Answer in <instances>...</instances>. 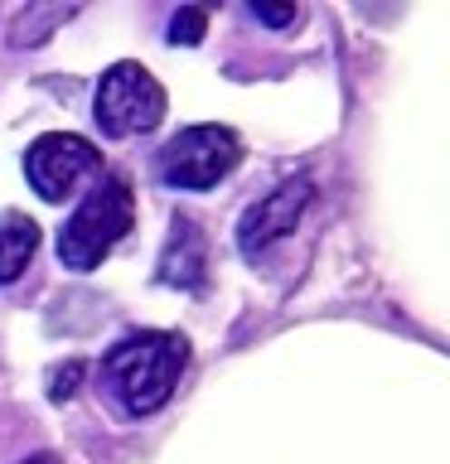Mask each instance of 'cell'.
<instances>
[{
  "instance_id": "cell-1",
  "label": "cell",
  "mask_w": 450,
  "mask_h": 464,
  "mask_svg": "<svg viewBox=\"0 0 450 464\" xmlns=\"http://www.w3.org/2000/svg\"><path fill=\"white\" fill-rule=\"evenodd\" d=\"M184 362H189V343L180 334L145 329V334H131V339L112 343V353L102 358V377L112 382L116 401L131 416H151L174 397Z\"/></svg>"
},
{
  "instance_id": "cell-2",
  "label": "cell",
  "mask_w": 450,
  "mask_h": 464,
  "mask_svg": "<svg viewBox=\"0 0 450 464\" xmlns=\"http://www.w3.org/2000/svg\"><path fill=\"white\" fill-rule=\"evenodd\" d=\"M136 223V194L122 174H107L87 188V198L73 208V218L58 232V261L68 271H93L102 266V256L116 252V242Z\"/></svg>"
},
{
  "instance_id": "cell-3",
  "label": "cell",
  "mask_w": 450,
  "mask_h": 464,
  "mask_svg": "<svg viewBox=\"0 0 450 464\" xmlns=\"http://www.w3.org/2000/svg\"><path fill=\"white\" fill-rule=\"evenodd\" d=\"M165 107H170V97H165V87H160L155 72L122 58V63H112L102 72L97 97H93V121L102 126V136L126 140V136L155 130L165 121Z\"/></svg>"
},
{
  "instance_id": "cell-4",
  "label": "cell",
  "mask_w": 450,
  "mask_h": 464,
  "mask_svg": "<svg viewBox=\"0 0 450 464\" xmlns=\"http://www.w3.org/2000/svg\"><path fill=\"white\" fill-rule=\"evenodd\" d=\"M242 165V140L228 126H184L165 150H160V179L170 188H213L218 179H228Z\"/></svg>"
},
{
  "instance_id": "cell-5",
  "label": "cell",
  "mask_w": 450,
  "mask_h": 464,
  "mask_svg": "<svg viewBox=\"0 0 450 464\" xmlns=\"http://www.w3.org/2000/svg\"><path fill=\"white\" fill-rule=\"evenodd\" d=\"M24 179L44 203H64L78 188H93L102 179V150L87 136L49 130L24 150Z\"/></svg>"
},
{
  "instance_id": "cell-6",
  "label": "cell",
  "mask_w": 450,
  "mask_h": 464,
  "mask_svg": "<svg viewBox=\"0 0 450 464\" xmlns=\"http://www.w3.org/2000/svg\"><path fill=\"white\" fill-rule=\"evenodd\" d=\"M310 194H315L310 179H286L281 188H271L267 198H257L238 223V252L247 261H257L271 242H281L286 232H296L300 213L310 208Z\"/></svg>"
},
{
  "instance_id": "cell-7",
  "label": "cell",
  "mask_w": 450,
  "mask_h": 464,
  "mask_svg": "<svg viewBox=\"0 0 450 464\" xmlns=\"http://www.w3.org/2000/svg\"><path fill=\"white\" fill-rule=\"evenodd\" d=\"M155 281L174 285V290H203V281H209V237L199 232L194 218H174L165 252H160V266H155Z\"/></svg>"
},
{
  "instance_id": "cell-8",
  "label": "cell",
  "mask_w": 450,
  "mask_h": 464,
  "mask_svg": "<svg viewBox=\"0 0 450 464\" xmlns=\"http://www.w3.org/2000/svg\"><path fill=\"white\" fill-rule=\"evenodd\" d=\"M39 252V223L29 213H5L0 218V285L20 281L29 261Z\"/></svg>"
},
{
  "instance_id": "cell-9",
  "label": "cell",
  "mask_w": 450,
  "mask_h": 464,
  "mask_svg": "<svg viewBox=\"0 0 450 464\" xmlns=\"http://www.w3.org/2000/svg\"><path fill=\"white\" fill-rule=\"evenodd\" d=\"M203 24H209V10H174L170 39L174 44H199L203 39Z\"/></svg>"
},
{
  "instance_id": "cell-10",
  "label": "cell",
  "mask_w": 450,
  "mask_h": 464,
  "mask_svg": "<svg viewBox=\"0 0 450 464\" xmlns=\"http://www.w3.org/2000/svg\"><path fill=\"white\" fill-rule=\"evenodd\" d=\"M78 362H68V372H54V387H49V397L54 401H64V397H73V382H78Z\"/></svg>"
},
{
  "instance_id": "cell-11",
  "label": "cell",
  "mask_w": 450,
  "mask_h": 464,
  "mask_svg": "<svg viewBox=\"0 0 450 464\" xmlns=\"http://www.w3.org/2000/svg\"><path fill=\"white\" fill-rule=\"evenodd\" d=\"M252 14H257V20H267V24H290V20H296V5H281V10H276V5H252Z\"/></svg>"
},
{
  "instance_id": "cell-12",
  "label": "cell",
  "mask_w": 450,
  "mask_h": 464,
  "mask_svg": "<svg viewBox=\"0 0 450 464\" xmlns=\"http://www.w3.org/2000/svg\"><path fill=\"white\" fill-rule=\"evenodd\" d=\"M24 464H64L58 455H34V459H24Z\"/></svg>"
}]
</instances>
